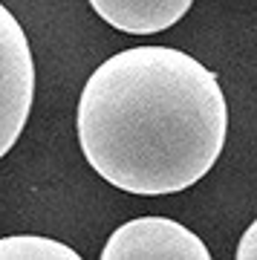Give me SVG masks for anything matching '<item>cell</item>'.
Returning a JSON list of instances; mask_svg holds the SVG:
<instances>
[{
  "label": "cell",
  "instance_id": "6da1fadb",
  "mask_svg": "<svg viewBox=\"0 0 257 260\" xmlns=\"http://www.w3.org/2000/svg\"><path fill=\"white\" fill-rule=\"evenodd\" d=\"M84 159L113 188L179 194L220 159L229 102L208 67L174 47H133L101 61L78 99Z\"/></svg>",
  "mask_w": 257,
  "mask_h": 260
},
{
  "label": "cell",
  "instance_id": "7a4b0ae2",
  "mask_svg": "<svg viewBox=\"0 0 257 260\" xmlns=\"http://www.w3.org/2000/svg\"><path fill=\"white\" fill-rule=\"evenodd\" d=\"M35 99V61L20 20L0 3V159L26 127Z\"/></svg>",
  "mask_w": 257,
  "mask_h": 260
},
{
  "label": "cell",
  "instance_id": "277c9868",
  "mask_svg": "<svg viewBox=\"0 0 257 260\" xmlns=\"http://www.w3.org/2000/svg\"><path fill=\"white\" fill-rule=\"evenodd\" d=\"M194 0H90L104 23L127 35H156L188 15Z\"/></svg>",
  "mask_w": 257,
  "mask_h": 260
},
{
  "label": "cell",
  "instance_id": "3957f363",
  "mask_svg": "<svg viewBox=\"0 0 257 260\" xmlns=\"http://www.w3.org/2000/svg\"><path fill=\"white\" fill-rule=\"evenodd\" d=\"M104 260H208V246L171 217H136L101 249Z\"/></svg>",
  "mask_w": 257,
  "mask_h": 260
},
{
  "label": "cell",
  "instance_id": "8992f818",
  "mask_svg": "<svg viewBox=\"0 0 257 260\" xmlns=\"http://www.w3.org/2000/svg\"><path fill=\"white\" fill-rule=\"evenodd\" d=\"M237 257L240 260H257V220L248 225L237 243Z\"/></svg>",
  "mask_w": 257,
  "mask_h": 260
},
{
  "label": "cell",
  "instance_id": "5b68a950",
  "mask_svg": "<svg viewBox=\"0 0 257 260\" xmlns=\"http://www.w3.org/2000/svg\"><path fill=\"white\" fill-rule=\"evenodd\" d=\"M81 254L67 243L35 237V234H15L0 237V260H78Z\"/></svg>",
  "mask_w": 257,
  "mask_h": 260
}]
</instances>
